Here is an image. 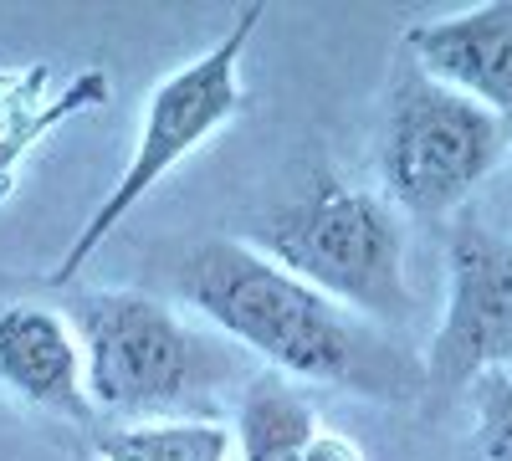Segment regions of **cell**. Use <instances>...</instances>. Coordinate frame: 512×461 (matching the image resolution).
Instances as JSON below:
<instances>
[{"label":"cell","mask_w":512,"mask_h":461,"mask_svg":"<svg viewBox=\"0 0 512 461\" xmlns=\"http://www.w3.org/2000/svg\"><path fill=\"white\" fill-rule=\"evenodd\" d=\"M507 205H512V195H507Z\"/></svg>","instance_id":"11"},{"label":"cell","mask_w":512,"mask_h":461,"mask_svg":"<svg viewBox=\"0 0 512 461\" xmlns=\"http://www.w3.org/2000/svg\"><path fill=\"white\" fill-rule=\"evenodd\" d=\"M0 385L41 415H57L72 426H98L77 328L57 308L41 303L0 308Z\"/></svg>","instance_id":"8"},{"label":"cell","mask_w":512,"mask_h":461,"mask_svg":"<svg viewBox=\"0 0 512 461\" xmlns=\"http://www.w3.org/2000/svg\"><path fill=\"white\" fill-rule=\"evenodd\" d=\"M267 21V6H246L236 11V21L226 26V36L216 41V47H205L195 62L175 67L169 77L154 82L149 93V108H144V123H139V144H134V159L123 164L118 185L103 195V205L82 221V231L67 241L62 262L52 267V287H67L82 262L93 257V251L128 221V211L175 170L180 159H190L200 144H210L231 118L246 113V88H241V57L251 47L256 26Z\"/></svg>","instance_id":"4"},{"label":"cell","mask_w":512,"mask_h":461,"mask_svg":"<svg viewBox=\"0 0 512 461\" xmlns=\"http://www.w3.org/2000/svg\"><path fill=\"white\" fill-rule=\"evenodd\" d=\"M67 323L98 421H221V395L246 374L236 344L149 292H67Z\"/></svg>","instance_id":"2"},{"label":"cell","mask_w":512,"mask_h":461,"mask_svg":"<svg viewBox=\"0 0 512 461\" xmlns=\"http://www.w3.org/2000/svg\"><path fill=\"white\" fill-rule=\"evenodd\" d=\"M236 431L226 421H139L98 436L103 461H231Z\"/></svg>","instance_id":"9"},{"label":"cell","mask_w":512,"mask_h":461,"mask_svg":"<svg viewBox=\"0 0 512 461\" xmlns=\"http://www.w3.org/2000/svg\"><path fill=\"white\" fill-rule=\"evenodd\" d=\"M472 400V446L482 461H512V374H482Z\"/></svg>","instance_id":"10"},{"label":"cell","mask_w":512,"mask_h":461,"mask_svg":"<svg viewBox=\"0 0 512 461\" xmlns=\"http://www.w3.org/2000/svg\"><path fill=\"white\" fill-rule=\"evenodd\" d=\"M241 241L390 333L415 313L405 216L379 190H359L333 170H318L292 200L262 211Z\"/></svg>","instance_id":"3"},{"label":"cell","mask_w":512,"mask_h":461,"mask_svg":"<svg viewBox=\"0 0 512 461\" xmlns=\"http://www.w3.org/2000/svg\"><path fill=\"white\" fill-rule=\"evenodd\" d=\"M420 410L441 415L482 374H512V236L461 216L446 246V313L420 359Z\"/></svg>","instance_id":"6"},{"label":"cell","mask_w":512,"mask_h":461,"mask_svg":"<svg viewBox=\"0 0 512 461\" xmlns=\"http://www.w3.org/2000/svg\"><path fill=\"white\" fill-rule=\"evenodd\" d=\"M169 282L205 328H216L241 354H256L267 374L390 405H420L425 369L405 344L390 339V328L323 298L318 287L297 282L236 236L190 246Z\"/></svg>","instance_id":"1"},{"label":"cell","mask_w":512,"mask_h":461,"mask_svg":"<svg viewBox=\"0 0 512 461\" xmlns=\"http://www.w3.org/2000/svg\"><path fill=\"white\" fill-rule=\"evenodd\" d=\"M512 139L507 129L472 98H461L425 77L405 52L390 77L379 129V175L384 200L410 216H451L472 200L477 185L502 170Z\"/></svg>","instance_id":"5"},{"label":"cell","mask_w":512,"mask_h":461,"mask_svg":"<svg viewBox=\"0 0 512 461\" xmlns=\"http://www.w3.org/2000/svg\"><path fill=\"white\" fill-rule=\"evenodd\" d=\"M400 52L431 82L482 103L512 139V0L420 21L400 36Z\"/></svg>","instance_id":"7"}]
</instances>
